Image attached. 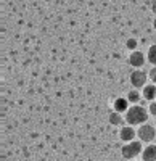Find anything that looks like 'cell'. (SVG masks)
Wrapping results in <instances>:
<instances>
[{"label": "cell", "mask_w": 156, "mask_h": 161, "mask_svg": "<svg viewBox=\"0 0 156 161\" xmlns=\"http://www.w3.org/2000/svg\"><path fill=\"white\" fill-rule=\"evenodd\" d=\"M147 110L140 105H132L131 108L126 111V121L129 126H142L147 123Z\"/></svg>", "instance_id": "6da1fadb"}, {"label": "cell", "mask_w": 156, "mask_h": 161, "mask_svg": "<svg viewBox=\"0 0 156 161\" xmlns=\"http://www.w3.org/2000/svg\"><path fill=\"white\" fill-rule=\"evenodd\" d=\"M143 148H142V143L140 142H129L127 145L122 147V156L126 159H134L135 156L142 155Z\"/></svg>", "instance_id": "7a4b0ae2"}, {"label": "cell", "mask_w": 156, "mask_h": 161, "mask_svg": "<svg viewBox=\"0 0 156 161\" xmlns=\"http://www.w3.org/2000/svg\"><path fill=\"white\" fill-rule=\"evenodd\" d=\"M137 136L142 142H151L156 139V127L151 124H142L137 130Z\"/></svg>", "instance_id": "3957f363"}, {"label": "cell", "mask_w": 156, "mask_h": 161, "mask_svg": "<svg viewBox=\"0 0 156 161\" xmlns=\"http://www.w3.org/2000/svg\"><path fill=\"white\" fill-rule=\"evenodd\" d=\"M131 84H132L135 89H143V87L147 86V73L140 71V69L134 71V73L131 74Z\"/></svg>", "instance_id": "277c9868"}, {"label": "cell", "mask_w": 156, "mask_h": 161, "mask_svg": "<svg viewBox=\"0 0 156 161\" xmlns=\"http://www.w3.org/2000/svg\"><path fill=\"white\" fill-rule=\"evenodd\" d=\"M129 63H131L134 68H140V66H143V63H145V55L142 52L134 50L131 53V57H129Z\"/></svg>", "instance_id": "5b68a950"}, {"label": "cell", "mask_w": 156, "mask_h": 161, "mask_svg": "<svg viewBox=\"0 0 156 161\" xmlns=\"http://www.w3.org/2000/svg\"><path fill=\"white\" fill-rule=\"evenodd\" d=\"M143 161H156V145H147L142 152Z\"/></svg>", "instance_id": "8992f818"}, {"label": "cell", "mask_w": 156, "mask_h": 161, "mask_svg": "<svg viewBox=\"0 0 156 161\" xmlns=\"http://www.w3.org/2000/svg\"><path fill=\"white\" fill-rule=\"evenodd\" d=\"M131 106H129V100L127 98H116L114 100V111H118V113H126Z\"/></svg>", "instance_id": "52a82bcc"}, {"label": "cell", "mask_w": 156, "mask_h": 161, "mask_svg": "<svg viewBox=\"0 0 156 161\" xmlns=\"http://www.w3.org/2000/svg\"><path fill=\"white\" fill-rule=\"evenodd\" d=\"M134 137H135V130H134L132 126H126V127L121 129V140H124V142H132Z\"/></svg>", "instance_id": "ba28073f"}, {"label": "cell", "mask_w": 156, "mask_h": 161, "mask_svg": "<svg viewBox=\"0 0 156 161\" xmlns=\"http://www.w3.org/2000/svg\"><path fill=\"white\" fill-rule=\"evenodd\" d=\"M143 98L148 102H154V98H156V86L154 84H147L143 87Z\"/></svg>", "instance_id": "9c48e42d"}, {"label": "cell", "mask_w": 156, "mask_h": 161, "mask_svg": "<svg viewBox=\"0 0 156 161\" xmlns=\"http://www.w3.org/2000/svg\"><path fill=\"white\" fill-rule=\"evenodd\" d=\"M110 123H111L113 126H121V124H122V116H121V113L113 111V113L110 114Z\"/></svg>", "instance_id": "30bf717a"}, {"label": "cell", "mask_w": 156, "mask_h": 161, "mask_svg": "<svg viewBox=\"0 0 156 161\" xmlns=\"http://www.w3.org/2000/svg\"><path fill=\"white\" fill-rule=\"evenodd\" d=\"M147 58H148V61H150L151 64H156V44H154V45H151V47L148 48Z\"/></svg>", "instance_id": "8fae6325"}, {"label": "cell", "mask_w": 156, "mask_h": 161, "mask_svg": "<svg viewBox=\"0 0 156 161\" xmlns=\"http://www.w3.org/2000/svg\"><path fill=\"white\" fill-rule=\"evenodd\" d=\"M127 100L129 103H138L140 102V92L138 90H131L127 95Z\"/></svg>", "instance_id": "7c38bea8"}, {"label": "cell", "mask_w": 156, "mask_h": 161, "mask_svg": "<svg viewBox=\"0 0 156 161\" xmlns=\"http://www.w3.org/2000/svg\"><path fill=\"white\" fill-rule=\"evenodd\" d=\"M148 77L153 80V82L156 84V66H153V68L150 69V73H148Z\"/></svg>", "instance_id": "4fadbf2b"}, {"label": "cell", "mask_w": 156, "mask_h": 161, "mask_svg": "<svg viewBox=\"0 0 156 161\" xmlns=\"http://www.w3.org/2000/svg\"><path fill=\"white\" fill-rule=\"evenodd\" d=\"M135 47H137V40H135V39H129V40H127V48L135 50Z\"/></svg>", "instance_id": "5bb4252c"}, {"label": "cell", "mask_w": 156, "mask_h": 161, "mask_svg": "<svg viewBox=\"0 0 156 161\" xmlns=\"http://www.w3.org/2000/svg\"><path fill=\"white\" fill-rule=\"evenodd\" d=\"M148 110H150V113H151L153 116H156V102H151V103H150V108H148Z\"/></svg>", "instance_id": "9a60e30c"}, {"label": "cell", "mask_w": 156, "mask_h": 161, "mask_svg": "<svg viewBox=\"0 0 156 161\" xmlns=\"http://www.w3.org/2000/svg\"><path fill=\"white\" fill-rule=\"evenodd\" d=\"M151 11L156 15V2H153V5H151Z\"/></svg>", "instance_id": "2e32d148"}, {"label": "cell", "mask_w": 156, "mask_h": 161, "mask_svg": "<svg viewBox=\"0 0 156 161\" xmlns=\"http://www.w3.org/2000/svg\"><path fill=\"white\" fill-rule=\"evenodd\" d=\"M153 28L156 29V18H154V21H153Z\"/></svg>", "instance_id": "e0dca14e"}, {"label": "cell", "mask_w": 156, "mask_h": 161, "mask_svg": "<svg viewBox=\"0 0 156 161\" xmlns=\"http://www.w3.org/2000/svg\"><path fill=\"white\" fill-rule=\"evenodd\" d=\"M154 127H156V121H154Z\"/></svg>", "instance_id": "ac0fdd59"}, {"label": "cell", "mask_w": 156, "mask_h": 161, "mask_svg": "<svg viewBox=\"0 0 156 161\" xmlns=\"http://www.w3.org/2000/svg\"><path fill=\"white\" fill-rule=\"evenodd\" d=\"M132 161H135V159H132Z\"/></svg>", "instance_id": "d6986e66"}]
</instances>
